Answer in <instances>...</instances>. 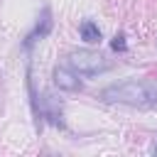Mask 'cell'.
Listing matches in <instances>:
<instances>
[{
  "label": "cell",
  "mask_w": 157,
  "mask_h": 157,
  "mask_svg": "<svg viewBox=\"0 0 157 157\" xmlns=\"http://www.w3.org/2000/svg\"><path fill=\"white\" fill-rule=\"evenodd\" d=\"M98 98L105 103H120L132 108H157V78H150V81L130 78L123 83H113L103 88Z\"/></svg>",
  "instance_id": "obj_1"
},
{
  "label": "cell",
  "mask_w": 157,
  "mask_h": 157,
  "mask_svg": "<svg viewBox=\"0 0 157 157\" xmlns=\"http://www.w3.org/2000/svg\"><path fill=\"white\" fill-rule=\"evenodd\" d=\"M69 66L81 76H98L110 69V61L93 49H76L69 54Z\"/></svg>",
  "instance_id": "obj_2"
},
{
  "label": "cell",
  "mask_w": 157,
  "mask_h": 157,
  "mask_svg": "<svg viewBox=\"0 0 157 157\" xmlns=\"http://www.w3.org/2000/svg\"><path fill=\"white\" fill-rule=\"evenodd\" d=\"M52 25H54V20H52V10H49V7H44V10H42V15H39V22H37V25H34V29L25 37V49H29L34 42L44 39V37L52 32Z\"/></svg>",
  "instance_id": "obj_3"
},
{
  "label": "cell",
  "mask_w": 157,
  "mask_h": 157,
  "mask_svg": "<svg viewBox=\"0 0 157 157\" xmlns=\"http://www.w3.org/2000/svg\"><path fill=\"white\" fill-rule=\"evenodd\" d=\"M54 86L61 88V91H81V81L76 78V71L74 69H66V66H54Z\"/></svg>",
  "instance_id": "obj_4"
},
{
  "label": "cell",
  "mask_w": 157,
  "mask_h": 157,
  "mask_svg": "<svg viewBox=\"0 0 157 157\" xmlns=\"http://www.w3.org/2000/svg\"><path fill=\"white\" fill-rule=\"evenodd\" d=\"M78 34H81V39L86 44H98L101 42V29H98V25L93 20H83L81 27H78Z\"/></svg>",
  "instance_id": "obj_5"
},
{
  "label": "cell",
  "mask_w": 157,
  "mask_h": 157,
  "mask_svg": "<svg viewBox=\"0 0 157 157\" xmlns=\"http://www.w3.org/2000/svg\"><path fill=\"white\" fill-rule=\"evenodd\" d=\"M110 49H113V52H125V49H128V44H125V34H123V32H118V34L113 37Z\"/></svg>",
  "instance_id": "obj_6"
},
{
  "label": "cell",
  "mask_w": 157,
  "mask_h": 157,
  "mask_svg": "<svg viewBox=\"0 0 157 157\" xmlns=\"http://www.w3.org/2000/svg\"><path fill=\"white\" fill-rule=\"evenodd\" d=\"M152 152H155V155H157V145H155V147H152Z\"/></svg>",
  "instance_id": "obj_7"
}]
</instances>
